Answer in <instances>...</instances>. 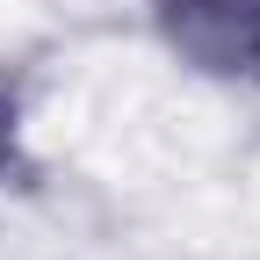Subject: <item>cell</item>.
I'll use <instances>...</instances> for the list:
<instances>
[{"label": "cell", "mask_w": 260, "mask_h": 260, "mask_svg": "<svg viewBox=\"0 0 260 260\" xmlns=\"http://www.w3.org/2000/svg\"><path fill=\"white\" fill-rule=\"evenodd\" d=\"M174 44L210 73H260V0H159Z\"/></svg>", "instance_id": "1"}]
</instances>
